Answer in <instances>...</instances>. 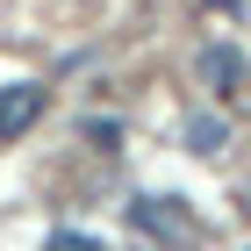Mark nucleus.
Listing matches in <instances>:
<instances>
[{
  "mask_svg": "<svg viewBox=\"0 0 251 251\" xmlns=\"http://www.w3.org/2000/svg\"><path fill=\"white\" fill-rule=\"evenodd\" d=\"M223 144H230V122H223V115H194V122H187V151L215 158Z\"/></svg>",
  "mask_w": 251,
  "mask_h": 251,
  "instance_id": "nucleus-4",
  "label": "nucleus"
},
{
  "mask_svg": "<svg viewBox=\"0 0 251 251\" xmlns=\"http://www.w3.org/2000/svg\"><path fill=\"white\" fill-rule=\"evenodd\" d=\"M36 115H43V86L36 79H7V86H0V144H15Z\"/></svg>",
  "mask_w": 251,
  "mask_h": 251,
  "instance_id": "nucleus-2",
  "label": "nucleus"
},
{
  "mask_svg": "<svg viewBox=\"0 0 251 251\" xmlns=\"http://www.w3.org/2000/svg\"><path fill=\"white\" fill-rule=\"evenodd\" d=\"M79 136H86V144H94V151H115V144H122V122H86V129H79Z\"/></svg>",
  "mask_w": 251,
  "mask_h": 251,
  "instance_id": "nucleus-5",
  "label": "nucleus"
},
{
  "mask_svg": "<svg viewBox=\"0 0 251 251\" xmlns=\"http://www.w3.org/2000/svg\"><path fill=\"white\" fill-rule=\"evenodd\" d=\"M237 79H244V58H237L230 43H208V50H201V86H215V94H237Z\"/></svg>",
  "mask_w": 251,
  "mask_h": 251,
  "instance_id": "nucleus-3",
  "label": "nucleus"
},
{
  "mask_svg": "<svg viewBox=\"0 0 251 251\" xmlns=\"http://www.w3.org/2000/svg\"><path fill=\"white\" fill-rule=\"evenodd\" d=\"M43 251H100V244L79 237V230H58V237H43Z\"/></svg>",
  "mask_w": 251,
  "mask_h": 251,
  "instance_id": "nucleus-6",
  "label": "nucleus"
},
{
  "mask_svg": "<svg viewBox=\"0 0 251 251\" xmlns=\"http://www.w3.org/2000/svg\"><path fill=\"white\" fill-rule=\"evenodd\" d=\"M208 7H223V15H237V7H244V0H208Z\"/></svg>",
  "mask_w": 251,
  "mask_h": 251,
  "instance_id": "nucleus-7",
  "label": "nucleus"
},
{
  "mask_svg": "<svg viewBox=\"0 0 251 251\" xmlns=\"http://www.w3.org/2000/svg\"><path fill=\"white\" fill-rule=\"evenodd\" d=\"M129 230L136 237H158V244H194V215L179 208V194H136L129 201Z\"/></svg>",
  "mask_w": 251,
  "mask_h": 251,
  "instance_id": "nucleus-1",
  "label": "nucleus"
}]
</instances>
